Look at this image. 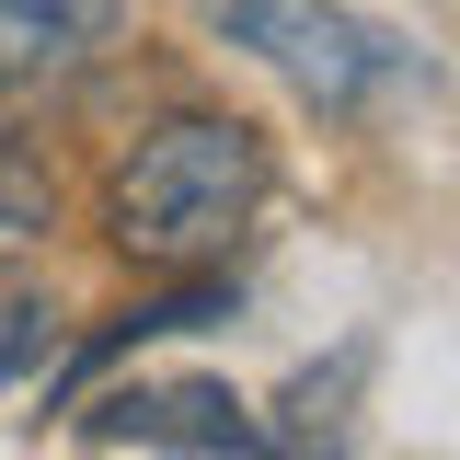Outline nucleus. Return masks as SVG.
Returning a JSON list of instances; mask_svg holds the SVG:
<instances>
[{"label": "nucleus", "instance_id": "nucleus-5", "mask_svg": "<svg viewBox=\"0 0 460 460\" xmlns=\"http://www.w3.org/2000/svg\"><path fill=\"white\" fill-rule=\"evenodd\" d=\"M208 323H230V288H219V277H196V288H162V299L115 311L104 334H93L81 357H69V368H58V392H81V380H93V368H115L127 345H162V334H208Z\"/></svg>", "mask_w": 460, "mask_h": 460}, {"label": "nucleus", "instance_id": "nucleus-2", "mask_svg": "<svg viewBox=\"0 0 460 460\" xmlns=\"http://www.w3.org/2000/svg\"><path fill=\"white\" fill-rule=\"evenodd\" d=\"M208 35H230L242 58H265L299 104L323 115H368L380 93H426V58L357 23L345 0H208Z\"/></svg>", "mask_w": 460, "mask_h": 460}, {"label": "nucleus", "instance_id": "nucleus-3", "mask_svg": "<svg viewBox=\"0 0 460 460\" xmlns=\"http://www.w3.org/2000/svg\"><path fill=\"white\" fill-rule=\"evenodd\" d=\"M93 449H196V460H230V449H265L253 402L230 380H127L81 414Z\"/></svg>", "mask_w": 460, "mask_h": 460}, {"label": "nucleus", "instance_id": "nucleus-4", "mask_svg": "<svg viewBox=\"0 0 460 460\" xmlns=\"http://www.w3.org/2000/svg\"><path fill=\"white\" fill-rule=\"evenodd\" d=\"M127 0H0V93H47L115 35Z\"/></svg>", "mask_w": 460, "mask_h": 460}, {"label": "nucleus", "instance_id": "nucleus-6", "mask_svg": "<svg viewBox=\"0 0 460 460\" xmlns=\"http://www.w3.org/2000/svg\"><path fill=\"white\" fill-rule=\"evenodd\" d=\"M357 368H368V345H345L334 368H311V380L288 392V414L265 426V449H334V438H345V392H357Z\"/></svg>", "mask_w": 460, "mask_h": 460}, {"label": "nucleus", "instance_id": "nucleus-7", "mask_svg": "<svg viewBox=\"0 0 460 460\" xmlns=\"http://www.w3.org/2000/svg\"><path fill=\"white\" fill-rule=\"evenodd\" d=\"M47 345H58V311H47V288H0V380H23V368H47Z\"/></svg>", "mask_w": 460, "mask_h": 460}, {"label": "nucleus", "instance_id": "nucleus-1", "mask_svg": "<svg viewBox=\"0 0 460 460\" xmlns=\"http://www.w3.org/2000/svg\"><path fill=\"white\" fill-rule=\"evenodd\" d=\"M265 208V138L242 115H162L104 184V242L138 265H219Z\"/></svg>", "mask_w": 460, "mask_h": 460}, {"label": "nucleus", "instance_id": "nucleus-8", "mask_svg": "<svg viewBox=\"0 0 460 460\" xmlns=\"http://www.w3.org/2000/svg\"><path fill=\"white\" fill-rule=\"evenodd\" d=\"M47 208H58V196H47V172H35L12 138H0V230H47Z\"/></svg>", "mask_w": 460, "mask_h": 460}]
</instances>
